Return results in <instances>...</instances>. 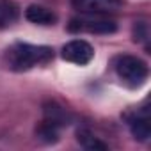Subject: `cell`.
Here are the masks:
<instances>
[{"label":"cell","instance_id":"1","mask_svg":"<svg viewBox=\"0 0 151 151\" xmlns=\"http://www.w3.org/2000/svg\"><path fill=\"white\" fill-rule=\"evenodd\" d=\"M53 59V50L50 46H37L29 43H16L6 50V66L13 71H27L36 66H45Z\"/></svg>","mask_w":151,"mask_h":151},{"label":"cell","instance_id":"2","mask_svg":"<svg viewBox=\"0 0 151 151\" xmlns=\"http://www.w3.org/2000/svg\"><path fill=\"white\" fill-rule=\"evenodd\" d=\"M116 71L119 78L130 86V87H139L146 82L147 78V64L133 55H123L116 60Z\"/></svg>","mask_w":151,"mask_h":151},{"label":"cell","instance_id":"3","mask_svg":"<svg viewBox=\"0 0 151 151\" xmlns=\"http://www.w3.org/2000/svg\"><path fill=\"white\" fill-rule=\"evenodd\" d=\"M71 32H89V34H114L117 30L116 22L101 18L100 14H87L80 18H73L68 25Z\"/></svg>","mask_w":151,"mask_h":151},{"label":"cell","instance_id":"4","mask_svg":"<svg viewBox=\"0 0 151 151\" xmlns=\"http://www.w3.org/2000/svg\"><path fill=\"white\" fill-rule=\"evenodd\" d=\"M94 48L84 39H73L62 46V59L78 66H86L93 60Z\"/></svg>","mask_w":151,"mask_h":151},{"label":"cell","instance_id":"5","mask_svg":"<svg viewBox=\"0 0 151 151\" xmlns=\"http://www.w3.org/2000/svg\"><path fill=\"white\" fill-rule=\"evenodd\" d=\"M71 6L87 14H105L116 13L123 7V0H71Z\"/></svg>","mask_w":151,"mask_h":151},{"label":"cell","instance_id":"6","mask_svg":"<svg viewBox=\"0 0 151 151\" xmlns=\"http://www.w3.org/2000/svg\"><path fill=\"white\" fill-rule=\"evenodd\" d=\"M25 18L36 25H53L57 22V14L43 6H29L25 9Z\"/></svg>","mask_w":151,"mask_h":151},{"label":"cell","instance_id":"7","mask_svg":"<svg viewBox=\"0 0 151 151\" xmlns=\"http://www.w3.org/2000/svg\"><path fill=\"white\" fill-rule=\"evenodd\" d=\"M43 112H45V121L53 123V124H57L59 128L69 123V114H68V110H66L64 107H60L59 103H55V101L45 103Z\"/></svg>","mask_w":151,"mask_h":151},{"label":"cell","instance_id":"8","mask_svg":"<svg viewBox=\"0 0 151 151\" xmlns=\"http://www.w3.org/2000/svg\"><path fill=\"white\" fill-rule=\"evenodd\" d=\"M128 124H130V132H132V135H133L137 140L146 142V140L151 137V124H149V117H147V114L132 117Z\"/></svg>","mask_w":151,"mask_h":151},{"label":"cell","instance_id":"9","mask_svg":"<svg viewBox=\"0 0 151 151\" xmlns=\"http://www.w3.org/2000/svg\"><path fill=\"white\" fill-rule=\"evenodd\" d=\"M77 140H78V144H80L84 149H89V151H107V149H109L105 142H101L98 137H94V135H93L89 130H86V128H80V130L77 132Z\"/></svg>","mask_w":151,"mask_h":151},{"label":"cell","instance_id":"10","mask_svg":"<svg viewBox=\"0 0 151 151\" xmlns=\"http://www.w3.org/2000/svg\"><path fill=\"white\" fill-rule=\"evenodd\" d=\"M18 18V6L13 0H0V29L14 23Z\"/></svg>","mask_w":151,"mask_h":151},{"label":"cell","instance_id":"11","mask_svg":"<svg viewBox=\"0 0 151 151\" xmlns=\"http://www.w3.org/2000/svg\"><path fill=\"white\" fill-rule=\"evenodd\" d=\"M37 139H41L43 142H57L59 140V126L48 121H43L37 130H36Z\"/></svg>","mask_w":151,"mask_h":151},{"label":"cell","instance_id":"12","mask_svg":"<svg viewBox=\"0 0 151 151\" xmlns=\"http://www.w3.org/2000/svg\"><path fill=\"white\" fill-rule=\"evenodd\" d=\"M133 39L135 41H146L147 39V25L144 22H137L133 25Z\"/></svg>","mask_w":151,"mask_h":151}]
</instances>
